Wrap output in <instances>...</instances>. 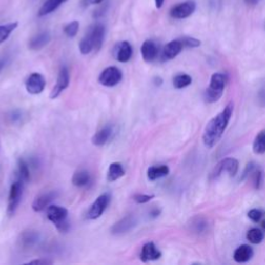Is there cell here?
<instances>
[{
  "label": "cell",
  "mask_w": 265,
  "mask_h": 265,
  "mask_svg": "<svg viewBox=\"0 0 265 265\" xmlns=\"http://www.w3.org/2000/svg\"><path fill=\"white\" fill-rule=\"evenodd\" d=\"M90 174L88 173V171L86 170H79L77 171L73 178H72V182L75 187H78V188H84L86 186L89 185L90 182Z\"/></svg>",
  "instance_id": "obj_25"
},
{
  "label": "cell",
  "mask_w": 265,
  "mask_h": 265,
  "mask_svg": "<svg viewBox=\"0 0 265 265\" xmlns=\"http://www.w3.org/2000/svg\"><path fill=\"white\" fill-rule=\"evenodd\" d=\"M227 83V76L221 73H216L211 76L209 87L205 91V99L208 103L218 101L224 92Z\"/></svg>",
  "instance_id": "obj_3"
},
{
  "label": "cell",
  "mask_w": 265,
  "mask_h": 265,
  "mask_svg": "<svg viewBox=\"0 0 265 265\" xmlns=\"http://www.w3.org/2000/svg\"><path fill=\"white\" fill-rule=\"evenodd\" d=\"M126 174V171L123 167V165L120 163H112L109 166L108 169V173H107V180L110 182H113L117 179H119L120 177H123Z\"/></svg>",
  "instance_id": "obj_24"
},
{
  "label": "cell",
  "mask_w": 265,
  "mask_h": 265,
  "mask_svg": "<svg viewBox=\"0 0 265 265\" xmlns=\"http://www.w3.org/2000/svg\"><path fill=\"white\" fill-rule=\"evenodd\" d=\"M154 82H155V85H161L163 83V80L160 77H155Z\"/></svg>",
  "instance_id": "obj_44"
},
{
  "label": "cell",
  "mask_w": 265,
  "mask_h": 265,
  "mask_svg": "<svg viewBox=\"0 0 265 265\" xmlns=\"http://www.w3.org/2000/svg\"><path fill=\"white\" fill-rule=\"evenodd\" d=\"M105 32H106L105 25L103 23H99V22L91 25L89 27L88 31L86 32V34L90 37L95 51H98L101 48L103 43H104Z\"/></svg>",
  "instance_id": "obj_12"
},
{
  "label": "cell",
  "mask_w": 265,
  "mask_h": 265,
  "mask_svg": "<svg viewBox=\"0 0 265 265\" xmlns=\"http://www.w3.org/2000/svg\"><path fill=\"white\" fill-rule=\"evenodd\" d=\"M160 214H161V210H160V209H154V210H151V211H150L149 216H150L151 218H156L157 216H160Z\"/></svg>",
  "instance_id": "obj_40"
},
{
  "label": "cell",
  "mask_w": 265,
  "mask_h": 265,
  "mask_svg": "<svg viewBox=\"0 0 265 265\" xmlns=\"http://www.w3.org/2000/svg\"><path fill=\"white\" fill-rule=\"evenodd\" d=\"M8 62H9V57L8 56H5V57L0 58V73H2V71L6 68Z\"/></svg>",
  "instance_id": "obj_39"
},
{
  "label": "cell",
  "mask_w": 265,
  "mask_h": 265,
  "mask_svg": "<svg viewBox=\"0 0 265 265\" xmlns=\"http://www.w3.org/2000/svg\"><path fill=\"white\" fill-rule=\"evenodd\" d=\"M39 240V234L36 231L28 230L21 234L20 236V246L23 249H30L35 246Z\"/></svg>",
  "instance_id": "obj_20"
},
{
  "label": "cell",
  "mask_w": 265,
  "mask_h": 265,
  "mask_svg": "<svg viewBox=\"0 0 265 265\" xmlns=\"http://www.w3.org/2000/svg\"><path fill=\"white\" fill-rule=\"evenodd\" d=\"M154 198V195H144V194H138L134 196V201L138 204H144L149 202L151 199Z\"/></svg>",
  "instance_id": "obj_36"
},
{
  "label": "cell",
  "mask_w": 265,
  "mask_h": 265,
  "mask_svg": "<svg viewBox=\"0 0 265 265\" xmlns=\"http://www.w3.org/2000/svg\"><path fill=\"white\" fill-rule=\"evenodd\" d=\"M51 40V35L48 31H43L39 32L38 34H36L35 36H33L30 42H29V49L37 51L43 49L45 46H47L49 44V42Z\"/></svg>",
  "instance_id": "obj_19"
},
{
  "label": "cell",
  "mask_w": 265,
  "mask_h": 265,
  "mask_svg": "<svg viewBox=\"0 0 265 265\" xmlns=\"http://www.w3.org/2000/svg\"><path fill=\"white\" fill-rule=\"evenodd\" d=\"M17 26H18L17 22L0 25V44H3L5 40L9 38V36L17 28Z\"/></svg>",
  "instance_id": "obj_29"
},
{
  "label": "cell",
  "mask_w": 265,
  "mask_h": 265,
  "mask_svg": "<svg viewBox=\"0 0 265 265\" xmlns=\"http://www.w3.org/2000/svg\"><path fill=\"white\" fill-rule=\"evenodd\" d=\"M260 0H244V3L249 6H256L259 4Z\"/></svg>",
  "instance_id": "obj_41"
},
{
  "label": "cell",
  "mask_w": 265,
  "mask_h": 265,
  "mask_svg": "<svg viewBox=\"0 0 265 265\" xmlns=\"http://www.w3.org/2000/svg\"><path fill=\"white\" fill-rule=\"evenodd\" d=\"M182 49H184V45L180 39L171 40L163 49L162 56H161L162 62H168L175 58L182 51Z\"/></svg>",
  "instance_id": "obj_14"
},
{
  "label": "cell",
  "mask_w": 265,
  "mask_h": 265,
  "mask_svg": "<svg viewBox=\"0 0 265 265\" xmlns=\"http://www.w3.org/2000/svg\"><path fill=\"white\" fill-rule=\"evenodd\" d=\"M263 227H264V229H265V221L263 222Z\"/></svg>",
  "instance_id": "obj_45"
},
{
  "label": "cell",
  "mask_w": 265,
  "mask_h": 265,
  "mask_svg": "<svg viewBox=\"0 0 265 265\" xmlns=\"http://www.w3.org/2000/svg\"><path fill=\"white\" fill-rule=\"evenodd\" d=\"M256 169V165L254 164V163H250V164H248L247 165V167H246V169H244V171H243V174H242V177H241V179H244L249 174H252L253 173V171Z\"/></svg>",
  "instance_id": "obj_37"
},
{
  "label": "cell",
  "mask_w": 265,
  "mask_h": 265,
  "mask_svg": "<svg viewBox=\"0 0 265 265\" xmlns=\"http://www.w3.org/2000/svg\"><path fill=\"white\" fill-rule=\"evenodd\" d=\"M79 27H80L79 22H78V21H73V22L69 23V24L65 27L64 31H65V33H66L67 36H69V37H75V36L77 35L78 31H79Z\"/></svg>",
  "instance_id": "obj_32"
},
{
  "label": "cell",
  "mask_w": 265,
  "mask_h": 265,
  "mask_svg": "<svg viewBox=\"0 0 265 265\" xmlns=\"http://www.w3.org/2000/svg\"><path fill=\"white\" fill-rule=\"evenodd\" d=\"M253 151L256 154H262L265 152V131L259 133L255 138L253 144Z\"/></svg>",
  "instance_id": "obj_28"
},
{
  "label": "cell",
  "mask_w": 265,
  "mask_h": 265,
  "mask_svg": "<svg viewBox=\"0 0 265 265\" xmlns=\"http://www.w3.org/2000/svg\"><path fill=\"white\" fill-rule=\"evenodd\" d=\"M111 197L108 193H105L100 196H98L95 201L91 204L89 210L87 211V219L89 220H96L98 219L107 209L109 203H110Z\"/></svg>",
  "instance_id": "obj_5"
},
{
  "label": "cell",
  "mask_w": 265,
  "mask_h": 265,
  "mask_svg": "<svg viewBox=\"0 0 265 265\" xmlns=\"http://www.w3.org/2000/svg\"><path fill=\"white\" fill-rule=\"evenodd\" d=\"M169 168L166 165H160V166H151L147 170V177L149 180L153 181L158 178L165 177L169 174Z\"/></svg>",
  "instance_id": "obj_23"
},
{
  "label": "cell",
  "mask_w": 265,
  "mask_h": 265,
  "mask_svg": "<svg viewBox=\"0 0 265 265\" xmlns=\"http://www.w3.org/2000/svg\"><path fill=\"white\" fill-rule=\"evenodd\" d=\"M161 257H162V253L158 251V249L153 242L145 243L140 253V259L142 262L154 261L160 259Z\"/></svg>",
  "instance_id": "obj_16"
},
{
  "label": "cell",
  "mask_w": 265,
  "mask_h": 265,
  "mask_svg": "<svg viewBox=\"0 0 265 265\" xmlns=\"http://www.w3.org/2000/svg\"><path fill=\"white\" fill-rule=\"evenodd\" d=\"M195 11H196V3L193 2V0H188V2L174 6L170 11V16L177 20L187 19L191 17Z\"/></svg>",
  "instance_id": "obj_8"
},
{
  "label": "cell",
  "mask_w": 265,
  "mask_h": 265,
  "mask_svg": "<svg viewBox=\"0 0 265 265\" xmlns=\"http://www.w3.org/2000/svg\"><path fill=\"white\" fill-rule=\"evenodd\" d=\"M224 171L228 172L230 176H235L238 171V161L233 157H227L225 160L221 161L215 168L213 172L214 177H218Z\"/></svg>",
  "instance_id": "obj_11"
},
{
  "label": "cell",
  "mask_w": 265,
  "mask_h": 265,
  "mask_svg": "<svg viewBox=\"0 0 265 265\" xmlns=\"http://www.w3.org/2000/svg\"><path fill=\"white\" fill-rule=\"evenodd\" d=\"M184 45V47L187 48H197L201 45V42L195 37H190V36H184L179 38Z\"/></svg>",
  "instance_id": "obj_33"
},
{
  "label": "cell",
  "mask_w": 265,
  "mask_h": 265,
  "mask_svg": "<svg viewBox=\"0 0 265 265\" xmlns=\"http://www.w3.org/2000/svg\"><path fill=\"white\" fill-rule=\"evenodd\" d=\"M154 2H155L156 9H161L165 3V0H154Z\"/></svg>",
  "instance_id": "obj_42"
},
{
  "label": "cell",
  "mask_w": 265,
  "mask_h": 265,
  "mask_svg": "<svg viewBox=\"0 0 265 265\" xmlns=\"http://www.w3.org/2000/svg\"><path fill=\"white\" fill-rule=\"evenodd\" d=\"M58 194L56 192H47L44 194H40L39 196H37L33 203H32V209L35 211V213H39V211L45 210L46 208H48L51 203L54 201L57 198Z\"/></svg>",
  "instance_id": "obj_13"
},
{
  "label": "cell",
  "mask_w": 265,
  "mask_h": 265,
  "mask_svg": "<svg viewBox=\"0 0 265 265\" xmlns=\"http://www.w3.org/2000/svg\"><path fill=\"white\" fill-rule=\"evenodd\" d=\"M263 215H264L263 211L260 210V209H252V210L249 211V214H248L249 218H250L253 222H255V223L260 222V220L263 218Z\"/></svg>",
  "instance_id": "obj_35"
},
{
  "label": "cell",
  "mask_w": 265,
  "mask_h": 265,
  "mask_svg": "<svg viewBox=\"0 0 265 265\" xmlns=\"http://www.w3.org/2000/svg\"><path fill=\"white\" fill-rule=\"evenodd\" d=\"M232 113L233 103L230 101L221 113H219L207 124L203 134V142L206 147L211 148L219 142L228 127Z\"/></svg>",
  "instance_id": "obj_1"
},
{
  "label": "cell",
  "mask_w": 265,
  "mask_h": 265,
  "mask_svg": "<svg viewBox=\"0 0 265 265\" xmlns=\"http://www.w3.org/2000/svg\"><path fill=\"white\" fill-rule=\"evenodd\" d=\"M79 49H80V52L82 53L83 55H87V54H89L91 51L94 50L93 44H92L90 37L87 34H85L83 36V38L81 39L80 45H79Z\"/></svg>",
  "instance_id": "obj_31"
},
{
  "label": "cell",
  "mask_w": 265,
  "mask_h": 265,
  "mask_svg": "<svg viewBox=\"0 0 265 265\" xmlns=\"http://www.w3.org/2000/svg\"><path fill=\"white\" fill-rule=\"evenodd\" d=\"M137 219L134 216H127L111 227L113 235H123L132 231L137 226Z\"/></svg>",
  "instance_id": "obj_10"
},
{
  "label": "cell",
  "mask_w": 265,
  "mask_h": 265,
  "mask_svg": "<svg viewBox=\"0 0 265 265\" xmlns=\"http://www.w3.org/2000/svg\"><path fill=\"white\" fill-rule=\"evenodd\" d=\"M104 2V0H87V4L89 5H98V4H101Z\"/></svg>",
  "instance_id": "obj_43"
},
{
  "label": "cell",
  "mask_w": 265,
  "mask_h": 265,
  "mask_svg": "<svg viewBox=\"0 0 265 265\" xmlns=\"http://www.w3.org/2000/svg\"><path fill=\"white\" fill-rule=\"evenodd\" d=\"M69 85H70V72L66 66H63L59 70L56 84L51 91L50 97L52 99L57 98L69 87Z\"/></svg>",
  "instance_id": "obj_7"
},
{
  "label": "cell",
  "mask_w": 265,
  "mask_h": 265,
  "mask_svg": "<svg viewBox=\"0 0 265 265\" xmlns=\"http://www.w3.org/2000/svg\"><path fill=\"white\" fill-rule=\"evenodd\" d=\"M114 55H115V58L117 62L123 63V64L128 63L133 56V48H132L131 44L127 40L119 43L115 47Z\"/></svg>",
  "instance_id": "obj_15"
},
{
  "label": "cell",
  "mask_w": 265,
  "mask_h": 265,
  "mask_svg": "<svg viewBox=\"0 0 265 265\" xmlns=\"http://www.w3.org/2000/svg\"><path fill=\"white\" fill-rule=\"evenodd\" d=\"M53 262L51 260H48V259H37V260H32V261H29L28 264H43V265H46V264H52Z\"/></svg>",
  "instance_id": "obj_38"
},
{
  "label": "cell",
  "mask_w": 265,
  "mask_h": 265,
  "mask_svg": "<svg viewBox=\"0 0 265 265\" xmlns=\"http://www.w3.org/2000/svg\"><path fill=\"white\" fill-rule=\"evenodd\" d=\"M113 129L111 126H105L101 129H99L92 137L91 142L95 146H103L108 142V140L112 136Z\"/></svg>",
  "instance_id": "obj_18"
},
{
  "label": "cell",
  "mask_w": 265,
  "mask_h": 265,
  "mask_svg": "<svg viewBox=\"0 0 265 265\" xmlns=\"http://www.w3.org/2000/svg\"><path fill=\"white\" fill-rule=\"evenodd\" d=\"M24 184L25 182L22 179L17 177V179L11 186L10 194H9V204H8L9 216H13L15 214V211L17 210V208L21 202Z\"/></svg>",
  "instance_id": "obj_4"
},
{
  "label": "cell",
  "mask_w": 265,
  "mask_h": 265,
  "mask_svg": "<svg viewBox=\"0 0 265 265\" xmlns=\"http://www.w3.org/2000/svg\"><path fill=\"white\" fill-rule=\"evenodd\" d=\"M157 53H158V48L156 46V44L153 40L147 39L145 40L142 46H141V54L143 59L146 63H151L153 62L156 56H157Z\"/></svg>",
  "instance_id": "obj_17"
},
{
  "label": "cell",
  "mask_w": 265,
  "mask_h": 265,
  "mask_svg": "<svg viewBox=\"0 0 265 265\" xmlns=\"http://www.w3.org/2000/svg\"><path fill=\"white\" fill-rule=\"evenodd\" d=\"M192 84V77L188 74H178L173 78V86L176 89H182Z\"/></svg>",
  "instance_id": "obj_27"
},
{
  "label": "cell",
  "mask_w": 265,
  "mask_h": 265,
  "mask_svg": "<svg viewBox=\"0 0 265 265\" xmlns=\"http://www.w3.org/2000/svg\"><path fill=\"white\" fill-rule=\"evenodd\" d=\"M66 2H68V0H46L44 5L40 7V9L37 13V16L45 17V16L53 13Z\"/></svg>",
  "instance_id": "obj_22"
},
{
  "label": "cell",
  "mask_w": 265,
  "mask_h": 265,
  "mask_svg": "<svg viewBox=\"0 0 265 265\" xmlns=\"http://www.w3.org/2000/svg\"><path fill=\"white\" fill-rule=\"evenodd\" d=\"M69 211L67 208L59 205H50L47 208V217L49 221L54 224L59 232H68L70 223L68 221Z\"/></svg>",
  "instance_id": "obj_2"
},
{
  "label": "cell",
  "mask_w": 265,
  "mask_h": 265,
  "mask_svg": "<svg viewBox=\"0 0 265 265\" xmlns=\"http://www.w3.org/2000/svg\"><path fill=\"white\" fill-rule=\"evenodd\" d=\"M17 177L22 179L24 182H27L30 179V172H29V167L28 164L24 158H19L18 160V172H17Z\"/></svg>",
  "instance_id": "obj_26"
},
{
  "label": "cell",
  "mask_w": 265,
  "mask_h": 265,
  "mask_svg": "<svg viewBox=\"0 0 265 265\" xmlns=\"http://www.w3.org/2000/svg\"><path fill=\"white\" fill-rule=\"evenodd\" d=\"M253 184H254V187L255 189L259 190L261 188V185H262V181H263V173L261 170H254L253 171Z\"/></svg>",
  "instance_id": "obj_34"
},
{
  "label": "cell",
  "mask_w": 265,
  "mask_h": 265,
  "mask_svg": "<svg viewBox=\"0 0 265 265\" xmlns=\"http://www.w3.org/2000/svg\"><path fill=\"white\" fill-rule=\"evenodd\" d=\"M46 87V80L39 73H32L25 83V88L30 94H39Z\"/></svg>",
  "instance_id": "obj_9"
},
{
  "label": "cell",
  "mask_w": 265,
  "mask_h": 265,
  "mask_svg": "<svg viewBox=\"0 0 265 265\" xmlns=\"http://www.w3.org/2000/svg\"><path fill=\"white\" fill-rule=\"evenodd\" d=\"M247 239L254 244H258L260 242H262V240L264 239V234L260 229L257 228H252L251 230L248 231L247 233Z\"/></svg>",
  "instance_id": "obj_30"
},
{
  "label": "cell",
  "mask_w": 265,
  "mask_h": 265,
  "mask_svg": "<svg viewBox=\"0 0 265 265\" xmlns=\"http://www.w3.org/2000/svg\"><path fill=\"white\" fill-rule=\"evenodd\" d=\"M253 255H254L253 249L248 244H242L235 250L233 258L238 263H244V262L250 261L252 259Z\"/></svg>",
  "instance_id": "obj_21"
},
{
  "label": "cell",
  "mask_w": 265,
  "mask_h": 265,
  "mask_svg": "<svg viewBox=\"0 0 265 265\" xmlns=\"http://www.w3.org/2000/svg\"><path fill=\"white\" fill-rule=\"evenodd\" d=\"M121 71L116 67H109L100 73L98 77V82L106 87H113L116 86L121 81Z\"/></svg>",
  "instance_id": "obj_6"
}]
</instances>
